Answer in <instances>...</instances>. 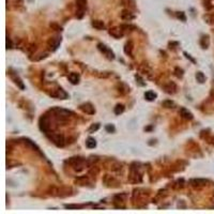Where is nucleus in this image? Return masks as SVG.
Masks as SVG:
<instances>
[{
    "label": "nucleus",
    "mask_w": 214,
    "mask_h": 214,
    "mask_svg": "<svg viewBox=\"0 0 214 214\" xmlns=\"http://www.w3.org/2000/svg\"><path fill=\"white\" fill-rule=\"evenodd\" d=\"M52 112H54V115H55V118L58 120V121H66V119H69L71 116L73 115L72 112H70V110H66V109H63V108H59V107H57V108H53L50 110Z\"/></svg>",
    "instance_id": "f257e3e1"
},
{
    "label": "nucleus",
    "mask_w": 214,
    "mask_h": 214,
    "mask_svg": "<svg viewBox=\"0 0 214 214\" xmlns=\"http://www.w3.org/2000/svg\"><path fill=\"white\" fill-rule=\"evenodd\" d=\"M66 163H69L73 166V168L75 169L76 171H82L84 169V163H85V160L82 158H70L69 161H66Z\"/></svg>",
    "instance_id": "f03ea898"
},
{
    "label": "nucleus",
    "mask_w": 214,
    "mask_h": 214,
    "mask_svg": "<svg viewBox=\"0 0 214 214\" xmlns=\"http://www.w3.org/2000/svg\"><path fill=\"white\" fill-rule=\"evenodd\" d=\"M39 125H40V130L44 133H48L50 130V121L49 119L47 118V116H43L40 118L39 121Z\"/></svg>",
    "instance_id": "7ed1b4c3"
},
{
    "label": "nucleus",
    "mask_w": 214,
    "mask_h": 214,
    "mask_svg": "<svg viewBox=\"0 0 214 214\" xmlns=\"http://www.w3.org/2000/svg\"><path fill=\"white\" fill-rule=\"evenodd\" d=\"M47 136H48V138H49L57 147H63V146H64V138H63L62 135H60V134H55V133H52V134H48V133H47Z\"/></svg>",
    "instance_id": "20e7f679"
},
{
    "label": "nucleus",
    "mask_w": 214,
    "mask_h": 214,
    "mask_svg": "<svg viewBox=\"0 0 214 214\" xmlns=\"http://www.w3.org/2000/svg\"><path fill=\"white\" fill-rule=\"evenodd\" d=\"M86 4H87V0H76V6H77V14L76 16L77 18H82L85 14Z\"/></svg>",
    "instance_id": "39448f33"
},
{
    "label": "nucleus",
    "mask_w": 214,
    "mask_h": 214,
    "mask_svg": "<svg viewBox=\"0 0 214 214\" xmlns=\"http://www.w3.org/2000/svg\"><path fill=\"white\" fill-rule=\"evenodd\" d=\"M98 47H99V49L101 50V52H102V53L104 54L108 59H114V58H115V55H114V53L112 52V49L108 48L106 45H104V44H102V43H100L99 45H98Z\"/></svg>",
    "instance_id": "423d86ee"
},
{
    "label": "nucleus",
    "mask_w": 214,
    "mask_h": 214,
    "mask_svg": "<svg viewBox=\"0 0 214 214\" xmlns=\"http://www.w3.org/2000/svg\"><path fill=\"white\" fill-rule=\"evenodd\" d=\"M60 43H61V38L60 36H55V38L49 40L48 46H49V48L52 50H56L58 48V46L60 45Z\"/></svg>",
    "instance_id": "0eeeda50"
},
{
    "label": "nucleus",
    "mask_w": 214,
    "mask_h": 214,
    "mask_svg": "<svg viewBox=\"0 0 214 214\" xmlns=\"http://www.w3.org/2000/svg\"><path fill=\"white\" fill-rule=\"evenodd\" d=\"M80 109H82V112H86V114H88V115H93L94 112H95V109L93 107L90 103H85V104H82L80 105Z\"/></svg>",
    "instance_id": "6e6552de"
},
{
    "label": "nucleus",
    "mask_w": 214,
    "mask_h": 214,
    "mask_svg": "<svg viewBox=\"0 0 214 214\" xmlns=\"http://www.w3.org/2000/svg\"><path fill=\"white\" fill-rule=\"evenodd\" d=\"M163 89L165 90V92L167 93H175L177 91V86L175 82H168L166 85L163 86Z\"/></svg>",
    "instance_id": "1a4fd4ad"
},
{
    "label": "nucleus",
    "mask_w": 214,
    "mask_h": 214,
    "mask_svg": "<svg viewBox=\"0 0 214 214\" xmlns=\"http://www.w3.org/2000/svg\"><path fill=\"white\" fill-rule=\"evenodd\" d=\"M9 74H10L11 78L13 79L14 82H15V84H16L18 87H20V89H25V86H24L23 82H22V79H20V77H18V76L15 74V73H14V72H11V71H10V73H9Z\"/></svg>",
    "instance_id": "9d476101"
},
{
    "label": "nucleus",
    "mask_w": 214,
    "mask_h": 214,
    "mask_svg": "<svg viewBox=\"0 0 214 214\" xmlns=\"http://www.w3.org/2000/svg\"><path fill=\"white\" fill-rule=\"evenodd\" d=\"M109 34L112 36L116 39H120L123 36V32L121 31V29H117V28H114V29L109 30Z\"/></svg>",
    "instance_id": "9b49d317"
},
{
    "label": "nucleus",
    "mask_w": 214,
    "mask_h": 214,
    "mask_svg": "<svg viewBox=\"0 0 214 214\" xmlns=\"http://www.w3.org/2000/svg\"><path fill=\"white\" fill-rule=\"evenodd\" d=\"M53 96H55V98H58V99H61V100H64L68 98V94H66V92H64L61 88L58 90H56V93H54Z\"/></svg>",
    "instance_id": "f8f14e48"
},
{
    "label": "nucleus",
    "mask_w": 214,
    "mask_h": 214,
    "mask_svg": "<svg viewBox=\"0 0 214 214\" xmlns=\"http://www.w3.org/2000/svg\"><path fill=\"white\" fill-rule=\"evenodd\" d=\"M180 114L184 119H188V120H192L193 119V115H192L191 112H188L186 108H181L180 109Z\"/></svg>",
    "instance_id": "ddd939ff"
},
{
    "label": "nucleus",
    "mask_w": 214,
    "mask_h": 214,
    "mask_svg": "<svg viewBox=\"0 0 214 214\" xmlns=\"http://www.w3.org/2000/svg\"><path fill=\"white\" fill-rule=\"evenodd\" d=\"M69 80L72 82L73 85H76L79 82V75L77 73H71L69 75Z\"/></svg>",
    "instance_id": "4468645a"
},
{
    "label": "nucleus",
    "mask_w": 214,
    "mask_h": 214,
    "mask_svg": "<svg viewBox=\"0 0 214 214\" xmlns=\"http://www.w3.org/2000/svg\"><path fill=\"white\" fill-rule=\"evenodd\" d=\"M207 180H204V179H193L191 180V183L192 185H194V186H201V185H204L207 183Z\"/></svg>",
    "instance_id": "2eb2a0df"
},
{
    "label": "nucleus",
    "mask_w": 214,
    "mask_h": 214,
    "mask_svg": "<svg viewBox=\"0 0 214 214\" xmlns=\"http://www.w3.org/2000/svg\"><path fill=\"white\" fill-rule=\"evenodd\" d=\"M92 26L98 30H103L105 28V25H104V23H103L102 20H93Z\"/></svg>",
    "instance_id": "dca6fc26"
},
{
    "label": "nucleus",
    "mask_w": 214,
    "mask_h": 214,
    "mask_svg": "<svg viewBox=\"0 0 214 214\" xmlns=\"http://www.w3.org/2000/svg\"><path fill=\"white\" fill-rule=\"evenodd\" d=\"M86 146L88 147L89 149H93L96 147V142L94 138H91V137H89V138L87 139V142H86Z\"/></svg>",
    "instance_id": "f3484780"
},
{
    "label": "nucleus",
    "mask_w": 214,
    "mask_h": 214,
    "mask_svg": "<svg viewBox=\"0 0 214 214\" xmlns=\"http://www.w3.org/2000/svg\"><path fill=\"white\" fill-rule=\"evenodd\" d=\"M145 98L147 101H154L156 98V93H154L153 91H147L145 93Z\"/></svg>",
    "instance_id": "a211bd4d"
},
{
    "label": "nucleus",
    "mask_w": 214,
    "mask_h": 214,
    "mask_svg": "<svg viewBox=\"0 0 214 214\" xmlns=\"http://www.w3.org/2000/svg\"><path fill=\"white\" fill-rule=\"evenodd\" d=\"M121 17L124 20H131L134 18V15L131 14V12H128V11H123L121 14Z\"/></svg>",
    "instance_id": "6ab92c4d"
},
{
    "label": "nucleus",
    "mask_w": 214,
    "mask_h": 214,
    "mask_svg": "<svg viewBox=\"0 0 214 214\" xmlns=\"http://www.w3.org/2000/svg\"><path fill=\"white\" fill-rule=\"evenodd\" d=\"M196 79H197L198 82L204 84V82H206V76L204 75V73L202 72H197L196 73Z\"/></svg>",
    "instance_id": "aec40b11"
},
{
    "label": "nucleus",
    "mask_w": 214,
    "mask_h": 214,
    "mask_svg": "<svg viewBox=\"0 0 214 214\" xmlns=\"http://www.w3.org/2000/svg\"><path fill=\"white\" fill-rule=\"evenodd\" d=\"M132 42H128L125 44V48H124V52L126 55H130V56H132Z\"/></svg>",
    "instance_id": "412c9836"
},
{
    "label": "nucleus",
    "mask_w": 214,
    "mask_h": 214,
    "mask_svg": "<svg viewBox=\"0 0 214 214\" xmlns=\"http://www.w3.org/2000/svg\"><path fill=\"white\" fill-rule=\"evenodd\" d=\"M124 112V106L122 105V104H118V105L115 107V114L116 115H120L122 112Z\"/></svg>",
    "instance_id": "4be33fe9"
},
{
    "label": "nucleus",
    "mask_w": 214,
    "mask_h": 214,
    "mask_svg": "<svg viewBox=\"0 0 214 214\" xmlns=\"http://www.w3.org/2000/svg\"><path fill=\"white\" fill-rule=\"evenodd\" d=\"M174 105H175V104H174V102H172V101H169V100H167V101H164V102H163V106H164V107H166V108H172V107H174Z\"/></svg>",
    "instance_id": "5701e85b"
},
{
    "label": "nucleus",
    "mask_w": 214,
    "mask_h": 214,
    "mask_svg": "<svg viewBox=\"0 0 214 214\" xmlns=\"http://www.w3.org/2000/svg\"><path fill=\"white\" fill-rule=\"evenodd\" d=\"M66 209H82L84 208V204H66Z\"/></svg>",
    "instance_id": "b1692460"
},
{
    "label": "nucleus",
    "mask_w": 214,
    "mask_h": 214,
    "mask_svg": "<svg viewBox=\"0 0 214 214\" xmlns=\"http://www.w3.org/2000/svg\"><path fill=\"white\" fill-rule=\"evenodd\" d=\"M100 128V124L99 123H96V124H93L91 128H89V132L90 133H92V132H95V131H98Z\"/></svg>",
    "instance_id": "393cba45"
},
{
    "label": "nucleus",
    "mask_w": 214,
    "mask_h": 214,
    "mask_svg": "<svg viewBox=\"0 0 214 214\" xmlns=\"http://www.w3.org/2000/svg\"><path fill=\"white\" fill-rule=\"evenodd\" d=\"M106 131H108V132H115V128H114V125H107L106 126Z\"/></svg>",
    "instance_id": "a878e982"
},
{
    "label": "nucleus",
    "mask_w": 214,
    "mask_h": 214,
    "mask_svg": "<svg viewBox=\"0 0 214 214\" xmlns=\"http://www.w3.org/2000/svg\"><path fill=\"white\" fill-rule=\"evenodd\" d=\"M178 17H179V18H181L183 22H185V20H186V18H185V16H184V14H183V12H180V13L178 14Z\"/></svg>",
    "instance_id": "bb28decb"
},
{
    "label": "nucleus",
    "mask_w": 214,
    "mask_h": 214,
    "mask_svg": "<svg viewBox=\"0 0 214 214\" xmlns=\"http://www.w3.org/2000/svg\"><path fill=\"white\" fill-rule=\"evenodd\" d=\"M7 44H8V48H12V44H11V41H10V39H9V38H8V41H7Z\"/></svg>",
    "instance_id": "cd10ccee"
},
{
    "label": "nucleus",
    "mask_w": 214,
    "mask_h": 214,
    "mask_svg": "<svg viewBox=\"0 0 214 214\" xmlns=\"http://www.w3.org/2000/svg\"><path fill=\"white\" fill-rule=\"evenodd\" d=\"M184 55H185V56H186V58H188V59H191L192 62H195V60L193 59V58H191V56H190V55H188V54H186V53H184Z\"/></svg>",
    "instance_id": "c85d7f7f"
}]
</instances>
